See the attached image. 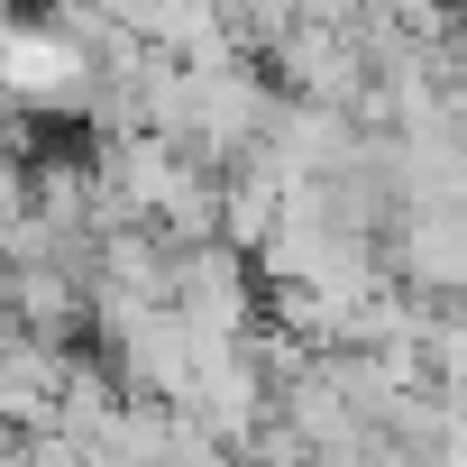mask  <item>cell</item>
Listing matches in <instances>:
<instances>
[{"label": "cell", "instance_id": "obj_1", "mask_svg": "<svg viewBox=\"0 0 467 467\" xmlns=\"http://www.w3.org/2000/svg\"><path fill=\"white\" fill-rule=\"evenodd\" d=\"M92 74H101L92 47L65 37L56 19H10V28H0V83H10L19 110H83Z\"/></svg>", "mask_w": 467, "mask_h": 467}, {"label": "cell", "instance_id": "obj_2", "mask_svg": "<svg viewBox=\"0 0 467 467\" xmlns=\"http://www.w3.org/2000/svg\"><path fill=\"white\" fill-rule=\"evenodd\" d=\"M385 266L440 303H467V202H394Z\"/></svg>", "mask_w": 467, "mask_h": 467}, {"label": "cell", "instance_id": "obj_3", "mask_svg": "<svg viewBox=\"0 0 467 467\" xmlns=\"http://www.w3.org/2000/svg\"><path fill=\"white\" fill-rule=\"evenodd\" d=\"M257 294H266V275H257V257H248V248H229V239L183 248L174 312H183L192 330H211V339H248V330L266 321V312H257Z\"/></svg>", "mask_w": 467, "mask_h": 467}, {"label": "cell", "instance_id": "obj_4", "mask_svg": "<svg viewBox=\"0 0 467 467\" xmlns=\"http://www.w3.org/2000/svg\"><path fill=\"white\" fill-rule=\"evenodd\" d=\"M74 358L83 339H47V330H10L0 339V412L19 431H47L65 412V385H74Z\"/></svg>", "mask_w": 467, "mask_h": 467}, {"label": "cell", "instance_id": "obj_5", "mask_svg": "<svg viewBox=\"0 0 467 467\" xmlns=\"http://www.w3.org/2000/svg\"><path fill=\"white\" fill-rule=\"evenodd\" d=\"M449 10H467V0H449Z\"/></svg>", "mask_w": 467, "mask_h": 467}]
</instances>
